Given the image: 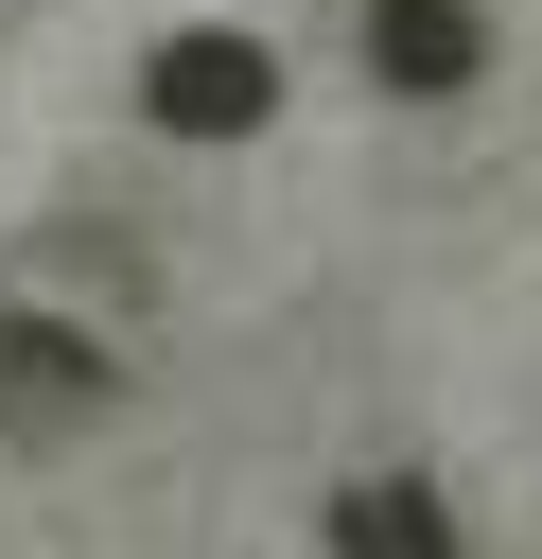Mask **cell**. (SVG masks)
I'll return each mask as SVG.
<instances>
[{"mask_svg":"<svg viewBox=\"0 0 542 559\" xmlns=\"http://www.w3.org/2000/svg\"><path fill=\"white\" fill-rule=\"evenodd\" d=\"M105 384H122V367H105V349L17 280V297H0V437H17V454H52V437H87V419H105Z\"/></svg>","mask_w":542,"mask_h":559,"instance_id":"cell-1","label":"cell"},{"mask_svg":"<svg viewBox=\"0 0 542 559\" xmlns=\"http://www.w3.org/2000/svg\"><path fill=\"white\" fill-rule=\"evenodd\" d=\"M140 105H157L175 140H245V122L280 105V52H262V35H157Z\"/></svg>","mask_w":542,"mask_h":559,"instance_id":"cell-2","label":"cell"},{"mask_svg":"<svg viewBox=\"0 0 542 559\" xmlns=\"http://www.w3.org/2000/svg\"><path fill=\"white\" fill-rule=\"evenodd\" d=\"M367 70H385L402 105H455V87L490 70V17H472V0H367Z\"/></svg>","mask_w":542,"mask_h":559,"instance_id":"cell-3","label":"cell"},{"mask_svg":"<svg viewBox=\"0 0 542 559\" xmlns=\"http://www.w3.org/2000/svg\"><path fill=\"white\" fill-rule=\"evenodd\" d=\"M315 542H332V559H455V507H437L420 472H367V489L315 507Z\"/></svg>","mask_w":542,"mask_h":559,"instance_id":"cell-4","label":"cell"}]
</instances>
